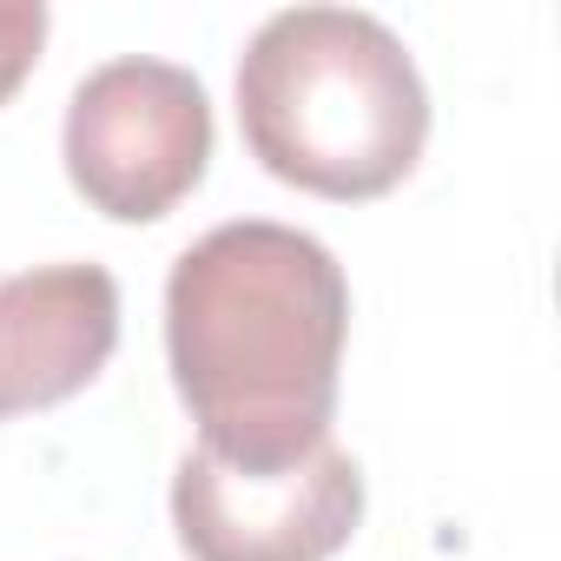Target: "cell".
I'll return each mask as SVG.
<instances>
[{
	"instance_id": "obj_1",
	"label": "cell",
	"mask_w": 561,
	"mask_h": 561,
	"mask_svg": "<svg viewBox=\"0 0 561 561\" xmlns=\"http://www.w3.org/2000/svg\"><path fill=\"white\" fill-rule=\"evenodd\" d=\"M344 337V264L298 225H211L165 277L172 390L198 423V449L225 462L271 469L331 443Z\"/></svg>"
},
{
	"instance_id": "obj_2",
	"label": "cell",
	"mask_w": 561,
	"mask_h": 561,
	"mask_svg": "<svg viewBox=\"0 0 561 561\" xmlns=\"http://www.w3.org/2000/svg\"><path fill=\"white\" fill-rule=\"evenodd\" d=\"M251 159L318 198H383L430 139V93L410 47L357 8H285L238 60Z\"/></svg>"
},
{
	"instance_id": "obj_3",
	"label": "cell",
	"mask_w": 561,
	"mask_h": 561,
	"mask_svg": "<svg viewBox=\"0 0 561 561\" xmlns=\"http://www.w3.org/2000/svg\"><path fill=\"white\" fill-rule=\"evenodd\" d=\"M60 152L73 192L93 211L119 225H152L205 179L211 159L205 80L152 54L106 60L73 87Z\"/></svg>"
},
{
	"instance_id": "obj_4",
	"label": "cell",
	"mask_w": 561,
	"mask_h": 561,
	"mask_svg": "<svg viewBox=\"0 0 561 561\" xmlns=\"http://www.w3.org/2000/svg\"><path fill=\"white\" fill-rule=\"evenodd\" d=\"M357 522L364 469L337 443L271 469L185 449L172 476V528L192 561H331Z\"/></svg>"
},
{
	"instance_id": "obj_5",
	"label": "cell",
	"mask_w": 561,
	"mask_h": 561,
	"mask_svg": "<svg viewBox=\"0 0 561 561\" xmlns=\"http://www.w3.org/2000/svg\"><path fill=\"white\" fill-rule=\"evenodd\" d=\"M119 351V285L106 264H41L0 277V423L80 397Z\"/></svg>"
},
{
	"instance_id": "obj_6",
	"label": "cell",
	"mask_w": 561,
	"mask_h": 561,
	"mask_svg": "<svg viewBox=\"0 0 561 561\" xmlns=\"http://www.w3.org/2000/svg\"><path fill=\"white\" fill-rule=\"evenodd\" d=\"M41 47H47V8L41 0H0V106L34 73Z\"/></svg>"
}]
</instances>
